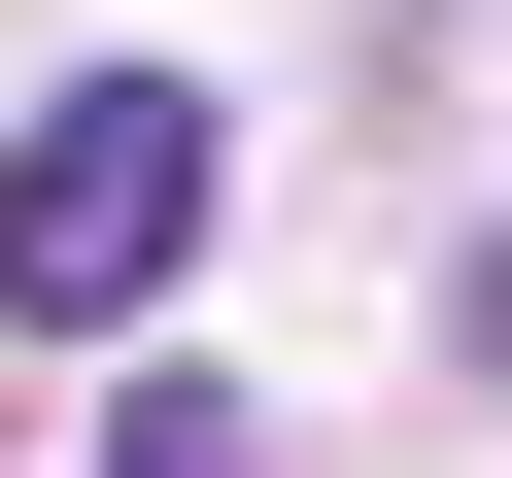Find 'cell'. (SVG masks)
I'll use <instances>...</instances> for the list:
<instances>
[{"label": "cell", "mask_w": 512, "mask_h": 478, "mask_svg": "<svg viewBox=\"0 0 512 478\" xmlns=\"http://www.w3.org/2000/svg\"><path fill=\"white\" fill-rule=\"evenodd\" d=\"M205 69H69L35 137H0V308H35V342H137L171 274H205Z\"/></svg>", "instance_id": "obj_1"}, {"label": "cell", "mask_w": 512, "mask_h": 478, "mask_svg": "<svg viewBox=\"0 0 512 478\" xmlns=\"http://www.w3.org/2000/svg\"><path fill=\"white\" fill-rule=\"evenodd\" d=\"M103 478H274V444H239L205 376H137V410H103Z\"/></svg>", "instance_id": "obj_2"}]
</instances>
